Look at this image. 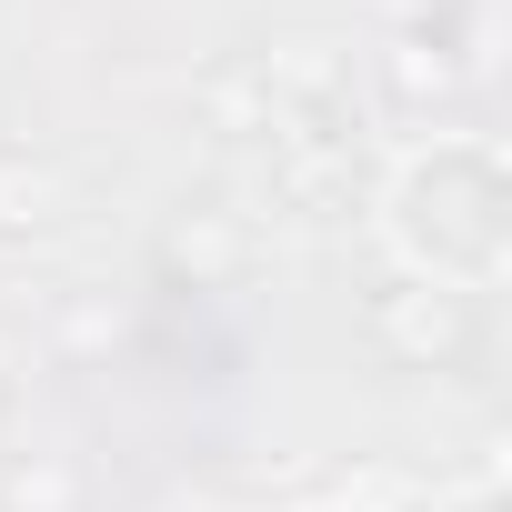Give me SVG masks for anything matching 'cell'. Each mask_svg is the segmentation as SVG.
<instances>
[{
	"instance_id": "cell-2",
	"label": "cell",
	"mask_w": 512,
	"mask_h": 512,
	"mask_svg": "<svg viewBox=\"0 0 512 512\" xmlns=\"http://www.w3.org/2000/svg\"><path fill=\"white\" fill-rule=\"evenodd\" d=\"M312 512H372V502H312Z\"/></svg>"
},
{
	"instance_id": "cell-3",
	"label": "cell",
	"mask_w": 512,
	"mask_h": 512,
	"mask_svg": "<svg viewBox=\"0 0 512 512\" xmlns=\"http://www.w3.org/2000/svg\"><path fill=\"white\" fill-rule=\"evenodd\" d=\"M181 512H221V502H181Z\"/></svg>"
},
{
	"instance_id": "cell-1",
	"label": "cell",
	"mask_w": 512,
	"mask_h": 512,
	"mask_svg": "<svg viewBox=\"0 0 512 512\" xmlns=\"http://www.w3.org/2000/svg\"><path fill=\"white\" fill-rule=\"evenodd\" d=\"M382 221L412 272H432L452 292H492L502 282V151L472 131H442L432 151H412L392 171Z\"/></svg>"
}]
</instances>
